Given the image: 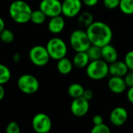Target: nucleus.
I'll return each mask as SVG.
<instances>
[{
  "instance_id": "28",
  "label": "nucleus",
  "mask_w": 133,
  "mask_h": 133,
  "mask_svg": "<svg viewBox=\"0 0 133 133\" xmlns=\"http://www.w3.org/2000/svg\"><path fill=\"white\" fill-rule=\"evenodd\" d=\"M124 62L126 64L129 70L133 71V50L128 51L124 58Z\"/></svg>"
},
{
  "instance_id": "31",
  "label": "nucleus",
  "mask_w": 133,
  "mask_h": 133,
  "mask_svg": "<svg viewBox=\"0 0 133 133\" xmlns=\"http://www.w3.org/2000/svg\"><path fill=\"white\" fill-rule=\"evenodd\" d=\"M83 97L85 99H87V101H90L94 97V92H93V90H90V89H85V90L83 92Z\"/></svg>"
},
{
  "instance_id": "24",
  "label": "nucleus",
  "mask_w": 133,
  "mask_h": 133,
  "mask_svg": "<svg viewBox=\"0 0 133 133\" xmlns=\"http://www.w3.org/2000/svg\"><path fill=\"white\" fill-rule=\"evenodd\" d=\"M11 78L10 69L3 64H0V84L4 85L7 83Z\"/></svg>"
},
{
  "instance_id": "16",
  "label": "nucleus",
  "mask_w": 133,
  "mask_h": 133,
  "mask_svg": "<svg viewBox=\"0 0 133 133\" xmlns=\"http://www.w3.org/2000/svg\"><path fill=\"white\" fill-rule=\"evenodd\" d=\"M118 58V51L113 45L108 44L102 47V59L105 61L108 65L117 61Z\"/></svg>"
},
{
  "instance_id": "21",
  "label": "nucleus",
  "mask_w": 133,
  "mask_h": 133,
  "mask_svg": "<svg viewBox=\"0 0 133 133\" xmlns=\"http://www.w3.org/2000/svg\"><path fill=\"white\" fill-rule=\"evenodd\" d=\"M90 61L102 59V48L91 44L87 51Z\"/></svg>"
},
{
  "instance_id": "18",
  "label": "nucleus",
  "mask_w": 133,
  "mask_h": 133,
  "mask_svg": "<svg viewBox=\"0 0 133 133\" xmlns=\"http://www.w3.org/2000/svg\"><path fill=\"white\" fill-rule=\"evenodd\" d=\"M73 68L72 61L66 57H64L59 60H58L57 63V69L59 73L62 75H68L69 74Z\"/></svg>"
},
{
  "instance_id": "26",
  "label": "nucleus",
  "mask_w": 133,
  "mask_h": 133,
  "mask_svg": "<svg viewBox=\"0 0 133 133\" xmlns=\"http://www.w3.org/2000/svg\"><path fill=\"white\" fill-rule=\"evenodd\" d=\"M111 129L110 128L103 123L98 124V125H94V127L91 129V133H110Z\"/></svg>"
},
{
  "instance_id": "5",
  "label": "nucleus",
  "mask_w": 133,
  "mask_h": 133,
  "mask_svg": "<svg viewBox=\"0 0 133 133\" xmlns=\"http://www.w3.org/2000/svg\"><path fill=\"white\" fill-rule=\"evenodd\" d=\"M50 58L54 60H59L66 56L68 48L65 42L60 37L51 38L46 45Z\"/></svg>"
},
{
  "instance_id": "30",
  "label": "nucleus",
  "mask_w": 133,
  "mask_h": 133,
  "mask_svg": "<svg viewBox=\"0 0 133 133\" xmlns=\"http://www.w3.org/2000/svg\"><path fill=\"white\" fill-rule=\"evenodd\" d=\"M124 79L127 87H133V71L130 72H128L127 74L124 76Z\"/></svg>"
},
{
  "instance_id": "17",
  "label": "nucleus",
  "mask_w": 133,
  "mask_h": 133,
  "mask_svg": "<svg viewBox=\"0 0 133 133\" xmlns=\"http://www.w3.org/2000/svg\"><path fill=\"white\" fill-rule=\"evenodd\" d=\"M90 62V58H89L87 51L76 52L72 58L73 65L77 68H79V69L86 68Z\"/></svg>"
},
{
  "instance_id": "12",
  "label": "nucleus",
  "mask_w": 133,
  "mask_h": 133,
  "mask_svg": "<svg viewBox=\"0 0 133 133\" xmlns=\"http://www.w3.org/2000/svg\"><path fill=\"white\" fill-rule=\"evenodd\" d=\"M110 122L115 126H122L128 120L129 114L127 110L123 107L115 108L110 114Z\"/></svg>"
},
{
  "instance_id": "13",
  "label": "nucleus",
  "mask_w": 133,
  "mask_h": 133,
  "mask_svg": "<svg viewBox=\"0 0 133 133\" xmlns=\"http://www.w3.org/2000/svg\"><path fill=\"white\" fill-rule=\"evenodd\" d=\"M108 87L109 90L115 94H121L126 90L127 85L125 82L124 77L113 76L109 79L108 83Z\"/></svg>"
},
{
  "instance_id": "34",
  "label": "nucleus",
  "mask_w": 133,
  "mask_h": 133,
  "mask_svg": "<svg viewBox=\"0 0 133 133\" xmlns=\"http://www.w3.org/2000/svg\"><path fill=\"white\" fill-rule=\"evenodd\" d=\"M127 99L133 104V87H130L127 91Z\"/></svg>"
},
{
  "instance_id": "38",
  "label": "nucleus",
  "mask_w": 133,
  "mask_h": 133,
  "mask_svg": "<svg viewBox=\"0 0 133 133\" xmlns=\"http://www.w3.org/2000/svg\"><path fill=\"white\" fill-rule=\"evenodd\" d=\"M132 118H133V109H132Z\"/></svg>"
},
{
  "instance_id": "23",
  "label": "nucleus",
  "mask_w": 133,
  "mask_h": 133,
  "mask_svg": "<svg viewBox=\"0 0 133 133\" xmlns=\"http://www.w3.org/2000/svg\"><path fill=\"white\" fill-rule=\"evenodd\" d=\"M118 8L125 15H133V0H120Z\"/></svg>"
},
{
  "instance_id": "11",
  "label": "nucleus",
  "mask_w": 133,
  "mask_h": 133,
  "mask_svg": "<svg viewBox=\"0 0 133 133\" xmlns=\"http://www.w3.org/2000/svg\"><path fill=\"white\" fill-rule=\"evenodd\" d=\"M72 114L77 117L81 118L85 116L90 110V101L83 97L74 98L70 105Z\"/></svg>"
},
{
  "instance_id": "33",
  "label": "nucleus",
  "mask_w": 133,
  "mask_h": 133,
  "mask_svg": "<svg viewBox=\"0 0 133 133\" xmlns=\"http://www.w3.org/2000/svg\"><path fill=\"white\" fill-rule=\"evenodd\" d=\"M82 2L87 6H88V7H93V6L96 5L98 3L99 0H82Z\"/></svg>"
},
{
  "instance_id": "35",
  "label": "nucleus",
  "mask_w": 133,
  "mask_h": 133,
  "mask_svg": "<svg viewBox=\"0 0 133 133\" xmlns=\"http://www.w3.org/2000/svg\"><path fill=\"white\" fill-rule=\"evenodd\" d=\"M5 94V91L3 87V85L0 84V101H2L4 98Z\"/></svg>"
},
{
  "instance_id": "22",
  "label": "nucleus",
  "mask_w": 133,
  "mask_h": 133,
  "mask_svg": "<svg viewBox=\"0 0 133 133\" xmlns=\"http://www.w3.org/2000/svg\"><path fill=\"white\" fill-rule=\"evenodd\" d=\"M46 18H47L46 15L39 9L37 10H34L32 12L30 21L32 23H34V24L40 25V24H42L45 22Z\"/></svg>"
},
{
  "instance_id": "2",
  "label": "nucleus",
  "mask_w": 133,
  "mask_h": 133,
  "mask_svg": "<svg viewBox=\"0 0 133 133\" xmlns=\"http://www.w3.org/2000/svg\"><path fill=\"white\" fill-rule=\"evenodd\" d=\"M30 5L23 0H16L12 2L9 8V13L12 19L19 24L30 21L32 14Z\"/></svg>"
},
{
  "instance_id": "14",
  "label": "nucleus",
  "mask_w": 133,
  "mask_h": 133,
  "mask_svg": "<svg viewBox=\"0 0 133 133\" xmlns=\"http://www.w3.org/2000/svg\"><path fill=\"white\" fill-rule=\"evenodd\" d=\"M65 26V22L64 18L59 15L56 16L51 17L48 24V28L49 31L54 34H58L62 32Z\"/></svg>"
},
{
  "instance_id": "4",
  "label": "nucleus",
  "mask_w": 133,
  "mask_h": 133,
  "mask_svg": "<svg viewBox=\"0 0 133 133\" xmlns=\"http://www.w3.org/2000/svg\"><path fill=\"white\" fill-rule=\"evenodd\" d=\"M69 43L72 48L76 52L87 51L91 45L87 31L79 29L72 32L69 37Z\"/></svg>"
},
{
  "instance_id": "19",
  "label": "nucleus",
  "mask_w": 133,
  "mask_h": 133,
  "mask_svg": "<svg viewBox=\"0 0 133 133\" xmlns=\"http://www.w3.org/2000/svg\"><path fill=\"white\" fill-rule=\"evenodd\" d=\"M94 22V16L91 12L84 11L79 14L78 23L81 27H85L86 29Z\"/></svg>"
},
{
  "instance_id": "37",
  "label": "nucleus",
  "mask_w": 133,
  "mask_h": 133,
  "mask_svg": "<svg viewBox=\"0 0 133 133\" xmlns=\"http://www.w3.org/2000/svg\"><path fill=\"white\" fill-rule=\"evenodd\" d=\"M20 58H21V56H20V55H19V53H16V54H15V55H13V61H14L15 62H19Z\"/></svg>"
},
{
  "instance_id": "3",
  "label": "nucleus",
  "mask_w": 133,
  "mask_h": 133,
  "mask_svg": "<svg viewBox=\"0 0 133 133\" xmlns=\"http://www.w3.org/2000/svg\"><path fill=\"white\" fill-rule=\"evenodd\" d=\"M86 73L93 80H101L109 74V65L103 59L90 61L86 67Z\"/></svg>"
},
{
  "instance_id": "6",
  "label": "nucleus",
  "mask_w": 133,
  "mask_h": 133,
  "mask_svg": "<svg viewBox=\"0 0 133 133\" xmlns=\"http://www.w3.org/2000/svg\"><path fill=\"white\" fill-rule=\"evenodd\" d=\"M17 87L19 90L26 94H35L39 90V81L33 75L23 74L20 76L17 80Z\"/></svg>"
},
{
  "instance_id": "8",
  "label": "nucleus",
  "mask_w": 133,
  "mask_h": 133,
  "mask_svg": "<svg viewBox=\"0 0 133 133\" xmlns=\"http://www.w3.org/2000/svg\"><path fill=\"white\" fill-rule=\"evenodd\" d=\"M33 129L37 133L49 132L52 127L50 117L44 113L36 114L32 119Z\"/></svg>"
},
{
  "instance_id": "29",
  "label": "nucleus",
  "mask_w": 133,
  "mask_h": 133,
  "mask_svg": "<svg viewBox=\"0 0 133 133\" xmlns=\"http://www.w3.org/2000/svg\"><path fill=\"white\" fill-rule=\"evenodd\" d=\"M120 0H103L104 7L108 9H115L119 6Z\"/></svg>"
},
{
  "instance_id": "1",
  "label": "nucleus",
  "mask_w": 133,
  "mask_h": 133,
  "mask_svg": "<svg viewBox=\"0 0 133 133\" xmlns=\"http://www.w3.org/2000/svg\"><path fill=\"white\" fill-rule=\"evenodd\" d=\"M91 44L101 48L111 44L113 31L111 26L102 21H94L86 30Z\"/></svg>"
},
{
  "instance_id": "25",
  "label": "nucleus",
  "mask_w": 133,
  "mask_h": 133,
  "mask_svg": "<svg viewBox=\"0 0 133 133\" xmlns=\"http://www.w3.org/2000/svg\"><path fill=\"white\" fill-rule=\"evenodd\" d=\"M0 39L3 43L10 44L14 40V34L9 29H3L0 33Z\"/></svg>"
},
{
  "instance_id": "7",
  "label": "nucleus",
  "mask_w": 133,
  "mask_h": 133,
  "mask_svg": "<svg viewBox=\"0 0 133 133\" xmlns=\"http://www.w3.org/2000/svg\"><path fill=\"white\" fill-rule=\"evenodd\" d=\"M29 58L34 65L42 67L48 63L51 58L46 47L36 45L30 50Z\"/></svg>"
},
{
  "instance_id": "32",
  "label": "nucleus",
  "mask_w": 133,
  "mask_h": 133,
  "mask_svg": "<svg viewBox=\"0 0 133 133\" xmlns=\"http://www.w3.org/2000/svg\"><path fill=\"white\" fill-rule=\"evenodd\" d=\"M93 123L94 125H98V124H101V123H103L104 122V118L101 115H96L93 117Z\"/></svg>"
},
{
  "instance_id": "9",
  "label": "nucleus",
  "mask_w": 133,
  "mask_h": 133,
  "mask_svg": "<svg viewBox=\"0 0 133 133\" xmlns=\"http://www.w3.org/2000/svg\"><path fill=\"white\" fill-rule=\"evenodd\" d=\"M39 9L47 17H53L62 14V2L59 0H41Z\"/></svg>"
},
{
  "instance_id": "20",
  "label": "nucleus",
  "mask_w": 133,
  "mask_h": 133,
  "mask_svg": "<svg viewBox=\"0 0 133 133\" xmlns=\"http://www.w3.org/2000/svg\"><path fill=\"white\" fill-rule=\"evenodd\" d=\"M84 90L85 89L81 84L74 83L69 85V87H68V94L70 97L74 99L79 97H83Z\"/></svg>"
},
{
  "instance_id": "15",
  "label": "nucleus",
  "mask_w": 133,
  "mask_h": 133,
  "mask_svg": "<svg viewBox=\"0 0 133 133\" xmlns=\"http://www.w3.org/2000/svg\"><path fill=\"white\" fill-rule=\"evenodd\" d=\"M128 72L129 69L124 61L117 60L109 64V74L113 76L124 77Z\"/></svg>"
},
{
  "instance_id": "36",
  "label": "nucleus",
  "mask_w": 133,
  "mask_h": 133,
  "mask_svg": "<svg viewBox=\"0 0 133 133\" xmlns=\"http://www.w3.org/2000/svg\"><path fill=\"white\" fill-rule=\"evenodd\" d=\"M5 21H4V19L0 16V33L2 32V30L3 29H5Z\"/></svg>"
},
{
  "instance_id": "27",
  "label": "nucleus",
  "mask_w": 133,
  "mask_h": 133,
  "mask_svg": "<svg viewBox=\"0 0 133 133\" xmlns=\"http://www.w3.org/2000/svg\"><path fill=\"white\" fill-rule=\"evenodd\" d=\"M5 132L7 133H19L20 127L17 122H10L5 128Z\"/></svg>"
},
{
  "instance_id": "10",
  "label": "nucleus",
  "mask_w": 133,
  "mask_h": 133,
  "mask_svg": "<svg viewBox=\"0 0 133 133\" xmlns=\"http://www.w3.org/2000/svg\"><path fill=\"white\" fill-rule=\"evenodd\" d=\"M82 6V0H64L62 2V14L68 18L76 17L80 13Z\"/></svg>"
}]
</instances>
